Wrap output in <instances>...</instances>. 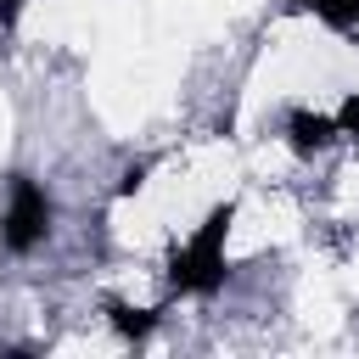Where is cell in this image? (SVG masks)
<instances>
[{
  "instance_id": "1",
  "label": "cell",
  "mask_w": 359,
  "mask_h": 359,
  "mask_svg": "<svg viewBox=\"0 0 359 359\" xmlns=\"http://www.w3.org/2000/svg\"><path fill=\"white\" fill-rule=\"evenodd\" d=\"M230 219H236V208L219 202V208L202 219V230L174 252V264H168V286H174V292L208 297V292L224 286V236H230Z\"/></svg>"
},
{
  "instance_id": "2",
  "label": "cell",
  "mask_w": 359,
  "mask_h": 359,
  "mask_svg": "<svg viewBox=\"0 0 359 359\" xmlns=\"http://www.w3.org/2000/svg\"><path fill=\"white\" fill-rule=\"evenodd\" d=\"M50 230V202L34 180H11V202H6V219H0V241L11 252H34Z\"/></svg>"
},
{
  "instance_id": "3",
  "label": "cell",
  "mask_w": 359,
  "mask_h": 359,
  "mask_svg": "<svg viewBox=\"0 0 359 359\" xmlns=\"http://www.w3.org/2000/svg\"><path fill=\"white\" fill-rule=\"evenodd\" d=\"M286 129H292V146H297V151H320V146L337 135V123H331V118H320V112H292V123H286Z\"/></svg>"
},
{
  "instance_id": "4",
  "label": "cell",
  "mask_w": 359,
  "mask_h": 359,
  "mask_svg": "<svg viewBox=\"0 0 359 359\" xmlns=\"http://www.w3.org/2000/svg\"><path fill=\"white\" fill-rule=\"evenodd\" d=\"M112 325H118L123 337H146V331L157 325V314H151V309H129V303H112Z\"/></svg>"
},
{
  "instance_id": "5",
  "label": "cell",
  "mask_w": 359,
  "mask_h": 359,
  "mask_svg": "<svg viewBox=\"0 0 359 359\" xmlns=\"http://www.w3.org/2000/svg\"><path fill=\"white\" fill-rule=\"evenodd\" d=\"M314 17H325V22H337V28H353L359 22V0H303Z\"/></svg>"
},
{
  "instance_id": "6",
  "label": "cell",
  "mask_w": 359,
  "mask_h": 359,
  "mask_svg": "<svg viewBox=\"0 0 359 359\" xmlns=\"http://www.w3.org/2000/svg\"><path fill=\"white\" fill-rule=\"evenodd\" d=\"M337 129H342L348 140H359V95H348V101H342V112H337Z\"/></svg>"
},
{
  "instance_id": "7",
  "label": "cell",
  "mask_w": 359,
  "mask_h": 359,
  "mask_svg": "<svg viewBox=\"0 0 359 359\" xmlns=\"http://www.w3.org/2000/svg\"><path fill=\"white\" fill-rule=\"evenodd\" d=\"M140 185H146V163H135V168H129V174L118 180V196H135Z\"/></svg>"
},
{
  "instance_id": "8",
  "label": "cell",
  "mask_w": 359,
  "mask_h": 359,
  "mask_svg": "<svg viewBox=\"0 0 359 359\" xmlns=\"http://www.w3.org/2000/svg\"><path fill=\"white\" fill-rule=\"evenodd\" d=\"M22 6H28V0H0V28H11V22L22 17Z\"/></svg>"
}]
</instances>
